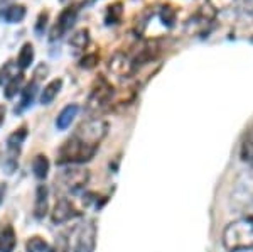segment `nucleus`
<instances>
[{"label": "nucleus", "instance_id": "obj_1", "mask_svg": "<svg viewBox=\"0 0 253 252\" xmlns=\"http://www.w3.org/2000/svg\"><path fill=\"white\" fill-rule=\"evenodd\" d=\"M223 246L226 251L253 247V217L247 215L231 222L223 230Z\"/></svg>", "mask_w": 253, "mask_h": 252}, {"label": "nucleus", "instance_id": "obj_2", "mask_svg": "<svg viewBox=\"0 0 253 252\" xmlns=\"http://www.w3.org/2000/svg\"><path fill=\"white\" fill-rule=\"evenodd\" d=\"M96 151H98V148L78 139V137L73 134V136L61 146L59 154H58V164L59 166L83 164V162L91 159L96 154Z\"/></svg>", "mask_w": 253, "mask_h": 252}, {"label": "nucleus", "instance_id": "obj_3", "mask_svg": "<svg viewBox=\"0 0 253 252\" xmlns=\"http://www.w3.org/2000/svg\"><path fill=\"white\" fill-rule=\"evenodd\" d=\"M231 206L238 212L253 208V164L236 180L231 192Z\"/></svg>", "mask_w": 253, "mask_h": 252}, {"label": "nucleus", "instance_id": "obj_4", "mask_svg": "<svg viewBox=\"0 0 253 252\" xmlns=\"http://www.w3.org/2000/svg\"><path fill=\"white\" fill-rule=\"evenodd\" d=\"M113 93H115V90H113V87L108 83V80L100 76V78L95 81V85H93V88H91V93H89V97H88V103H86L88 112L98 113L103 110V108H107L108 105L112 103Z\"/></svg>", "mask_w": 253, "mask_h": 252}, {"label": "nucleus", "instance_id": "obj_5", "mask_svg": "<svg viewBox=\"0 0 253 252\" xmlns=\"http://www.w3.org/2000/svg\"><path fill=\"white\" fill-rule=\"evenodd\" d=\"M107 131H108L107 122L95 117V119H89L86 122H83V124L76 129L75 136L78 137V139L98 148L100 142L105 139V136H107Z\"/></svg>", "mask_w": 253, "mask_h": 252}, {"label": "nucleus", "instance_id": "obj_6", "mask_svg": "<svg viewBox=\"0 0 253 252\" xmlns=\"http://www.w3.org/2000/svg\"><path fill=\"white\" fill-rule=\"evenodd\" d=\"M89 180V173L83 168H68L56 178V183L61 190L68 193H78L84 188V185Z\"/></svg>", "mask_w": 253, "mask_h": 252}, {"label": "nucleus", "instance_id": "obj_7", "mask_svg": "<svg viewBox=\"0 0 253 252\" xmlns=\"http://www.w3.org/2000/svg\"><path fill=\"white\" fill-rule=\"evenodd\" d=\"M95 246H96V225L93 220H88L78 230L75 252H95Z\"/></svg>", "mask_w": 253, "mask_h": 252}, {"label": "nucleus", "instance_id": "obj_8", "mask_svg": "<svg viewBox=\"0 0 253 252\" xmlns=\"http://www.w3.org/2000/svg\"><path fill=\"white\" fill-rule=\"evenodd\" d=\"M76 17H78V9H76V7H68V9H64L61 12L58 20H56V24L51 29V41L63 38V36L75 26Z\"/></svg>", "mask_w": 253, "mask_h": 252}, {"label": "nucleus", "instance_id": "obj_9", "mask_svg": "<svg viewBox=\"0 0 253 252\" xmlns=\"http://www.w3.org/2000/svg\"><path fill=\"white\" fill-rule=\"evenodd\" d=\"M108 70L112 75L118 76V78H128L133 75L132 71V59L125 52H115V54L110 58Z\"/></svg>", "mask_w": 253, "mask_h": 252}, {"label": "nucleus", "instance_id": "obj_10", "mask_svg": "<svg viewBox=\"0 0 253 252\" xmlns=\"http://www.w3.org/2000/svg\"><path fill=\"white\" fill-rule=\"evenodd\" d=\"M78 217V210L73 206V203L68 200V198H61L56 203L54 210L51 213V220L54 225H59V223H64V222H69L71 218Z\"/></svg>", "mask_w": 253, "mask_h": 252}, {"label": "nucleus", "instance_id": "obj_11", "mask_svg": "<svg viewBox=\"0 0 253 252\" xmlns=\"http://www.w3.org/2000/svg\"><path fill=\"white\" fill-rule=\"evenodd\" d=\"M47 205H49V192L46 185H39L38 190H36V202H34V217L38 220L46 217Z\"/></svg>", "mask_w": 253, "mask_h": 252}, {"label": "nucleus", "instance_id": "obj_12", "mask_svg": "<svg viewBox=\"0 0 253 252\" xmlns=\"http://www.w3.org/2000/svg\"><path fill=\"white\" fill-rule=\"evenodd\" d=\"M89 46V31L88 29H78L75 34L69 38V48L75 54H81Z\"/></svg>", "mask_w": 253, "mask_h": 252}, {"label": "nucleus", "instance_id": "obj_13", "mask_svg": "<svg viewBox=\"0 0 253 252\" xmlns=\"http://www.w3.org/2000/svg\"><path fill=\"white\" fill-rule=\"evenodd\" d=\"M80 112V107L76 103H71L68 105V107H64L63 110L59 112L58 119H56V127L59 129V131H66V129L71 125V122L75 120V117L78 115Z\"/></svg>", "mask_w": 253, "mask_h": 252}, {"label": "nucleus", "instance_id": "obj_14", "mask_svg": "<svg viewBox=\"0 0 253 252\" xmlns=\"http://www.w3.org/2000/svg\"><path fill=\"white\" fill-rule=\"evenodd\" d=\"M61 87H63V80H61V78H56V80L49 81L46 87H44V90L41 92V97H39L41 103H42V105L52 103V100H54L56 97H58V93L61 92Z\"/></svg>", "mask_w": 253, "mask_h": 252}, {"label": "nucleus", "instance_id": "obj_15", "mask_svg": "<svg viewBox=\"0 0 253 252\" xmlns=\"http://www.w3.org/2000/svg\"><path fill=\"white\" fill-rule=\"evenodd\" d=\"M15 249V232L10 225H7L0 234V252H14Z\"/></svg>", "mask_w": 253, "mask_h": 252}, {"label": "nucleus", "instance_id": "obj_16", "mask_svg": "<svg viewBox=\"0 0 253 252\" xmlns=\"http://www.w3.org/2000/svg\"><path fill=\"white\" fill-rule=\"evenodd\" d=\"M34 61V46L31 43H26L20 48L19 58H17V66L20 70H27Z\"/></svg>", "mask_w": 253, "mask_h": 252}, {"label": "nucleus", "instance_id": "obj_17", "mask_svg": "<svg viewBox=\"0 0 253 252\" xmlns=\"http://www.w3.org/2000/svg\"><path fill=\"white\" fill-rule=\"evenodd\" d=\"M122 15H124V3L115 2L107 7L105 22H107V26H115V24H118L122 20Z\"/></svg>", "mask_w": 253, "mask_h": 252}, {"label": "nucleus", "instance_id": "obj_18", "mask_svg": "<svg viewBox=\"0 0 253 252\" xmlns=\"http://www.w3.org/2000/svg\"><path fill=\"white\" fill-rule=\"evenodd\" d=\"M38 90H39L38 80L31 81V83L27 85L26 88H24V90H22V99H20V108H19V110H24V108L29 107L32 101H34L36 95H38Z\"/></svg>", "mask_w": 253, "mask_h": 252}, {"label": "nucleus", "instance_id": "obj_19", "mask_svg": "<svg viewBox=\"0 0 253 252\" xmlns=\"http://www.w3.org/2000/svg\"><path fill=\"white\" fill-rule=\"evenodd\" d=\"M159 19L162 20V24H164L167 29H170L177 22V10L172 5H162L159 9Z\"/></svg>", "mask_w": 253, "mask_h": 252}, {"label": "nucleus", "instance_id": "obj_20", "mask_svg": "<svg viewBox=\"0 0 253 252\" xmlns=\"http://www.w3.org/2000/svg\"><path fill=\"white\" fill-rule=\"evenodd\" d=\"M32 171H34V176L39 178V180H44L49 173V161L46 156L42 154H38L32 161Z\"/></svg>", "mask_w": 253, "mask_h": 252}, {"label": "nucleus", "instance_id": "obj_21", "mask_svg": "<svg viewBox=\"0 0 253 252\" xmlns=\"http://www.w3.org/2000/svg\"><path fill=\"white\" fill-rule=\"evenodd\" d=\"M24 17H26V7L20 5V3L19 5H10L3 10V19H5L9 24H17Z\"/></svg>", "mask_w": 253, "mask_h": 252}, {"label": "nucleus", "instance_id": "obj_22", "mask_svg": "<svg viewBox=\"0 0 253 252\" xmlns=\"http://www.w3.org/2000/svg\"><path fill=\"white\" fill-rule=\"evenodd\" d=\"M27 137V131L26 127L19 129V131H15L14 134H10L9 139H7V148H9V151L12 154H15L20 149V146H22L24 139Z\"/></svg>", "mask_w": 253, "mask_h": 252}, {"label": "nucleus", "instance_id": "obj_23", "mask_svg": "<svg viewBox=\"0 0 253 252\" xmlns=\"http://www.w3.org/2000/svg\"><path fill=\"white\" fill-rule=\"evenodd\" d=\"M240 157H242V161H245V162H253V129L247 134L245 141L242 142Z\"/></svg>", "mask_w": 253, "mask_h": 252}, {"label": "nucleus", "instance_id": "obj_24", "mask_svg": "<svg viewBox=\"0 0 253 252\" xmlns=\"http://www.w3.org/2000/svg\"><path fill=\"white\" fill-rule=\"evenodd\" d=\"M22 83H24V75H22V73H19V75H15L10 81H7L5 88H3V93H5L7 99H12V97L17 95V92L20 90Z\"/></svg>", "mask_w": 253, "mask_h": 252}, {"label": "nucleus", "instance_id": "obj_25", "mask_svg": "<svg viewBox=\"0 0 253 252\" xmlns=\"http://www.w3.org/2000/svg\"><path fill=\"white\" fill-rule=\"evenodd\" d=\"M17 68H19L17 63H14V61H9V63H7L5 66L2 68V70H0V85L7 83V81H10L15 75H19Z\"/></svg>", "mask_w": 253, "mask_h": 252}, {"label": "nucleus", "instance_id": "obj_26", "mask_svg": "<svg viewBox=\"0 0 253 252\" xmlns=\"http://www.w3.org/2000/svg\"><path fill=\"white\" fill-rule=\"evenodd\" d=\"M208 7L213 12H224L230 10L236 5V0H206Z\"/></svg>", "mask_w": 253, "mask_h": 252}, {"label": "nucleus", "instance_id": "obj_27", "mask_svg": "<svg viewBox=\"0 0 253 252\" xmlns=\"http://www.w3.org/2000/svg\"><path fill=\"white\" fill-rule=\"evenodd\" d=\"M26 251L27 252H46L47 251V242L42 237H31L26 242Z\"/></svg>", "mask_w": 253, "mask_h": 252}, {"label": "nucleus", "instance_id": "obj_28", "mask_svg": "<svg viewBox=\"0 0 253 252\" xmlns=\"http://www.w3.org/2000/svg\"><path fill=\"white\" fill-rule=\"evenodd\" d=\"M98 59H100V56H98L96 52H89V54H84L83 58H81L80 66L84 68V70H91V68L96 66Z\"/></svg>", "mask_w": 253, "mask_h": 252}, {"label": "nucleus", "instance_id": "obj_29", "mask_svg": "<svg viewBox=\"0 0 253 252\" xmlns=\"http://www.w3.org/2000/svg\"><path fill=\"white\" fill-rule=\"evenodd\" d=\"M49 252H69V242L68 239L64 237V235H59L58 239H56L54 246L51 247V251Z\"/></svg>", "mask_w": 253, "mask_h": 252}, {"label": "nucleus", "instance_id": "obj_30", "mask_svg": "<svg viewBox=\"0 0 253 252\" xmlns=\"http://www.w3.org/2000/svg\"><path fill=\"white\" fill-rule=\"evenodd\" d=\"M47 19H49L47 12H41L38 22H36V32H38V34H44V29H46V26H47Z\"/></svg>", "mask_w": 253, "mask_h": 252}, {"label": "nucleus", "instance_id": "obj_31", "mask_svg": "<svg viewBox=\"0 0 253 252\" xmlns=\"http://www.w3.org/2000/svg\"><path fill=\"white\" fill-rule=\"evenodd\" d=\"M243 15H248V17H253V0H247L242 9Z\"/></svg>", "mask_w": 253, "mask_h": 252}, {"label": "nucleus", "instance_id": "obj_32", "mask_svg": "<svg viewBox=\"0 0 253 252\" xmlns=\"http://www.w3.org/2000/svg\"><path fill=\"white\" fill-rule=\"evenodd\" d=\"M5 105H0V125L3 124V119H5Z\"/></svg>", "mask_w": 253, "mask_h": 252}, {"label": "nucleus", "instance_id": "obj_33", "mask_svg": "<svg viewBox=\"0 0 253 252\" xmlns=\"http://www.w3.org/2000/svg\"><path fill=\"white\" fill-rule=\"evenodd\" d=\"M230 252H253V247H247V249H235Z\"/></svg>", "mask_w": 253, "mask_h": 252}, {"label": "nucleus", "instance_id": "obj_34", "mask_svg": "<svg viewBox=\"0 0 253 252\" xmlns=\"http://www.w3.org/2000/svg\"><path fill=\"white\" fill-rule=\"evenodd\" d=\"M3 195H5V186H0V203H2V200H3Z\"/></svg>", "mask_w": 253, "mask_h": 252}, {"label": "nucleus", "instance_id": "obj_35", "mask_svg": "<svg viewBox=\"0 0 253 252\" xmlns=\"http://www.w3.org/2000/svg\"><path fill=\"white\" fill-rule=\"evenodd\" d=\"M250 41H252V43H253V34L250 36Z\"/></svg>", "mask_w": 253, "mask_h": 252}, {"label": "nucleus", "instance_id": "obj_36", "mask_svg": "<svg viewBox=\"0 0 253 252\" xmlns=\"http://www.w3.org/2000/svg\"><path fill=\"white\" fill-rule=\"evenodd\" d=\"M61 2H64V0H61Z\"/></svg>", "mask_w": 253, "mask_h": 252}]
</instances>
